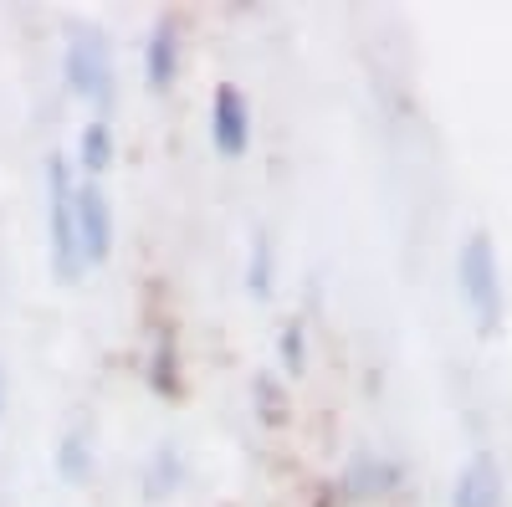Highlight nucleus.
<instances>
[{"mask_svg":"<svg viewBox=\"0 0 512 507\" xmlns=\"http://www.w3.org/2000/svg\"><path fill=\"white\" fill-rule=\"evenodd\" d=\"M456 277H461V298L472 308L477 328L492 333L502 323V272H497V251L487 231H472L456 257Z\"/></svg>","mask_w":512,"mask_h":507,"instance_id":"obj_1","label":"nucleus"},{"mask_svg":"<svg viewBox=\"0 0 512 507\" xmlns=\"http://www.w3.org/2000/svg\"><path fill=\"white\" fill-rule=\"evenodd\" d=\"M62 72L72 82V93H82L88 103H108L113 98V57H108V41L93 21H77L67 26V52H62Z\"/></svg>","mask_w":512,"mask_h":507,"instance_id":"obj_2","label":"nucleus"},{"mask_svg":"<svg viewBox=\"0 0 512 507\" xmlns=\"http://www.w3.org/2000/svg\"><path fill=\"white\" fill-rule=\"evenodd\" d=\"M47 210H52V272L57 282H77L82 251H77V226H72V175L62 154L47 159Z\"/></svg>","mask_w":512,"mask_h":507,"instance_id":"obj_3","label":"nucleus"},{"mask_svg":"<svg viewBox=\"0 0 512 507\" xmlns=\"http://www.w3.org/2000/svg\"><path fill=\"white\" fill-rule=\"evenodd\" d=\"M72 226H77L82 267H103L108 251H113V205H108V195L93 180L72 190Z\"/></svg>","mask_w":512,"mask_h":507,"instance_id":"obj_4","label":"nucleus"},{"mask_svg":"<svg viewBox=\"0 0 512 507\" xmlns=\"http://www.w3.org/2000/svg\"><path fill=\"white\" fill-rule=\"evenodd\" d=\"M451 507H502V467L487 451L461 467V477L451 487Z\"/></svg>","mask_w":512,"mask_h":507,"instance_id":"obj_5","label":"nucleus"},{"mask_svg":"<svg viewBox=\"0 0 512 507\" xmlns=\"http://www.w3.org/2000/svg\"><path fill=\"white\" fill-rule=\"evenodd\" d=\"M210 134H216V149L221 154H241L251 129H246V98L231 88V82H221L216 88V108H210Z\"/></svg>","mask_w":512,"mask_h":507,"instance_id":"obj_6","label":"nucleus"},{"mask_svg":"<svg viewBox=\"0 0 512 507\" xmlns=\"http://www.w3.org/2000/svg\"><path fill=\"white\" fill-rule=\"evenodd\" d=\"M144 72H149V88H154V93H164L169 82H175V72H180V26L169 21V16L154 21V31H149Z\"/></svg>","mask_w":512,"mask_h":507,"instance_id":"obj_7","label":"nucleus"},{"mask_svg":"<svg viewBox=\"0 0 512 507\" xmlns=\"http://www.w3.org/2000/svg\"><path fill=\"white\" fill-rule=\"evenodd\" d=\"M400 482V467H390V461H374V456H364L359 467L344 477V492H354V497H379V492H390Z\"/></svg>","mask_w":512,"mask_h":507,"instance_id":"obj_8","label":"nucleus"},{"mask_svg":"<svg viewBox=\"0 0 512 507\" xmlns=\"http://www.w3.org/2000/svg\"><path fill=\"white\" fill-rule=\"evenodd\" d=\"M77 159H82V169L88 175H103V169L113 164V129L103 118H93L88 129H82V139H77Z\"/></svg>","mask_w":512,"mask_h":507,"instance_id":"obj_9","label":"nucleus"},{"mask_svg":"<svg viewBox=\"0 0 512 507\" xmlns=\"http://www.w3.org/2000/svg\"><path fill=\"white\" fill-rule=\"evenodd\" d=\"M149 379H154L164 395L180 390V379H175V344H169V338H159V359L149 364Z\"/></svg>","mask_w":512,"mask_h":507,"instance_id":"obj_10","label":"nucleus"},{"mask_svg":"<svg viewBox=\"0 0 512 507\" xmlns=\"http://www.w3.org/2000/svg\"><path fill=\"white\" fill-rule=\"evenodd\" d=\"M57 467H62V477H72V482L88 477V446H82V436H67V441H62V461H57Z\"/></svg>","mask_w":512,"mask_h":507,"instance_id":"obj_11","label":"nucleus"},{"mask_svg":"<svg viewBox=\"0 0 512 507\" xmlns=\"http://www.w3.org/2000/svg\"><path fill=\"white\" fill-rule=\"evenodd\" d=\"M251 292H267V241H256L251 251Z\"/></svg>","mask_w":512,"mask_h":507,"instance_id":"obj_12","label":"nucleus"},{"mask_svg":"<svg viewBox=\"0 0 512 507\" xmlns=\"http://www.w3.org/2000/svg\"><path fill=\"white\" fill-rule=\"evenodd\" d=\"M0 410H6V395H0Z\"/></svg>","mask_w":512,"mask_h":507,"instance_id":"obj_13","label":"nucleus"}]
</instances>
